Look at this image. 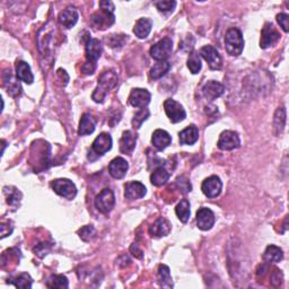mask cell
Listing matches in <instances>:
<instances>
[{
	"instance_id": "6da1fadb",
	"label": "cell",
	"mask_w": 289,
	"mask_h": 289,
	"mask_svg": "<svg viewBox=\"0 0 289 289\" xmlns=\"http://www.w3.org/2000/svg\"><path fill=\"white\" fill-rule=\"evenodd\" d=\"M118 84V76L112 70H106L102 72V75L98 78V84L93 93V100L96 103H102L105 96L112 88H114Z\"/></svg>"
},
{
	"instance_id": "7a4b0ae2",
	"label": "cell",
	"mask_w": 289,
	"mask_h": 289,
	"mask_svg": "<svg viewBox=\"0 0 289 289\" xmlns=\"http://www.w3.org/2000/svg\"><path fill=\"white\" fill-rule=\"evenodd\" d=\"M225 48L232 56H238L244 49V38L238 28H230L225 35Z\"/></svg>"
},
{
	"instance_id": "3957f363",
	"label": "cell",
	"mask_w": 289,
	"mask_h": 289,
	"mask_svg": "<svg viewBox=\"0 0 289 289\" xmlns=\"http://www.w3.org/2000/svg\"><path fill=\"white\" fill-rule=\"evenodd\" d=\"M51 186L56 194L68 200H72L77 194L76 186L68 178H56L51 183Z\"/></svg>"
},
{
	"instance_id": "277c9868",
	"label": "cell",
	"mask_w": 289,
	"mask_h": 289,
	"mask_svg": "<svg viewBox=\"0 0 289 289\" xmlns=\"http://www.w3.org/2000/svg\"><path fill=\"white\" fill-rule=\"evenodd\" d=\"M173 51V41L164 38L150 48V56L157 61H166Z\"/></svg>"
},
{
	"instance_id": "5b68a950",
	"label": "cell",
	"mask_w": 289,
	"mask_h": 289,
	"mask_svg": "<svg viewBox=\"0 0 289 289\" xmlns=\"http://www.w3.org/2000/svg\"><path fill=\"white\" fill-rule=\"evenodd\" d=\"M164 110L166 116L172 124H178L186 119V113L183 106L176 100L172 98H168L164 102Z\"/></svg>"
},
{
	"instance_id": "8992f818",
	"label": "cell",
	"mask_w": 289,
	"mask_h": 289,
	"mask_svg": "<svg viewBox=\"0 0 289 289\" xmlns=\"http://www.w3.org/2000/svg\"><path fill=\"white\" fill-rule=\"evenodd\" d=\"M116 204V196L113 191L108 188H105L104 190L100 191V194L96 196L95 206L98 212L102 214H108L114 208Z\"/></svg>"
},
{
	"instance_id": "52a82bcc",
	"label": "cell",
	"mask_w": 289,
	"mask_h": 289,
	"mask_svg": "<svg viewBox=\"0 0 289 289\" xmlns=\"http://www.w3.org/2000/svg\"><path fill=\"white\" fill-rule=\"evenodd\" d=\"M200 56L207 61L210 69L212 70L222 69V59L216 48H214L212 46H204V48H201Z\"/></svg>"
},
{
	"instance_id": "ba28073f",
	"label": "cell",
	"mask_w": 289,
	"mask_h": 289,
	"mask_svg": "<svg viewBox=\"0 0 289 289\" xmlns=\"http://www.w3.org/2000/svg\"><path fill=\"white\" fill-rule=\"evenodd\" d=\"M217 144L218 148L222 150H233L240 147V140L235 131L226 130L220 134Z\"/></svg>"
},
{
	"instance_id": "9c48e42d",
	"label": "cell",
	"mask_w": 289,
	"mask_h": 289,
	"mask_svg": "<svg viewBox=\"0 0 289 289\" xmlns=\"http://www.w3.org/2000/svg\"><path fill=\"white\" fill-rule=\"evenodd\" d=\"M280 40V34L277 30L274 28L271 23H266L261 32L260 46L262 49H268V48L274 46Z\"/></svg>"
},
{
	"instance_id": "30bf717a",
	"label": "cell",
	"mask_w": 289,
	"mask_h": 289,
	"mask_svg": "<svg viewBox=\"0 0 289 289\" xmlns=\"http://www.w3.org/2000/svg\"><path fill=\"white\" fill-rule=\"evenodd\" d=\"M222 189V183L220 178L216 176V175L206 178L202 182V186H201V190H202L204 194L208 196V198H216V196L220 194Z\"/></svg>"
},
{
	"instance_id": "8fae6325",
	"label": "cell",
	"mask_w": 289,
	"mask_h": 289,
	"mask_svg": "<svg viewBox=\"0 0 289 289\" xmlns=\"http://www.w3.org/2000/svg\"><path fill=\"white\" fill-rule=\"evenodd\" d=\"M114 15L112 12L100 10V12H95V14L90 17V22L94 28L98 30H105L114 23Z\"/></svg>"
},
{
	"instance_id": "7c38bea8",
	"label": "cell",
	"mask_w": 289,
	"mask_h": 289,
	"mask_svg": "<svg viewBox=\"0 0 289 289\" xmlns=\"http://www.w3.org/2000/svg\"><path fill=\"white\" fill-rule=\"evenodd\" d=\"M196 226H198L201 230H212V226L214 225L216 217H214L212 210L202 207L196 212Z\"/></svg>"
},
{
	"instance_id": "4fadbf2b",
	"label": "cell",
	"mask_w": 289,
	"mask_h": 289,
	"mask_svg": "<svg viewBox=\"0 0 289 289\" xmlns=\"http://www.w3.org/2000/svg\"><path fill=\"white\" fill-rule=\"evenodd\" d=\"M152 95L150 92L144 88H134L129 95V103L134 108H142L150 102Z\"/></svg>"
},
{
	"instance_id": "5bb4252c",
	"label": "cell",
	"mask_w": 289,
	"mask_h": 289,
	"mask_svg": "<svg viewBox=\"0 0 289 289\" xmlns=\"http://www.w3.org/2000/svg\"><path fill=\"white\" fill-rule=\"evenodd\" d=\"M147 189L142 182L134 181L129 182L124 186V196L128 200H138L144 198L146 196Z\"/></svg>"
},
{
	"instance_id": "9a60e30c",
	"label": "cell",
	"mask_w": 289,
	"mask_h": 289,
	"mask_svg": "<svg viewBox=\"0 0 289 289\" xmlns=\"http://www.w3.org/2000/svg\"><path fill=\"white\" fill-rule=\"evenodd\" d=\"M112 148V138L108 134H100V136L95 138L92 144V150L96 152L98 155H104L105 152L111 150Z\"/></svg>"
},
{
	"instance_id": "2e32d148",
	"label": "cell",
	"mask_w": 289,
	"mask_h": 289,
	"mask_svg": "<svg viewBox=\"0 0 289 289\" xmlns=\"http://www.w3.org/2000/svg\"><path fill=\"white\" fill-rule=\"evenodd\" d=\"M103 48L102 43L100 42L98 38H88L86 42V58L87 61H90L92 64H96L100 56H102Z\"/></svg>"
},
{
	"instance_id": "e0dca14e",
	"label": "cell",
	"mask_w": 289,
	"mask_h": 289,
	"mask_svg": "<svg viewBox=\"0 0 289 289\" xmlns=\"http://www.w3.org/2000/svg\"><path fill=\"white\" fill-rule=\"evenodd\" d=\"M129 165L126 160L122 157H116L110 164H108V173L111 174L112 178H124L128 172Z\"/></svg>"
},
{
	"instance_id": "ac0fdd59",
	"label": "cell",
	"mask_w": 289,
	"mask_h": 289,
	"mask_svg": "<svg viewBox=\"0 0 289 289\" xmlns=\"http://www.w3.org/2000/svg\"><path fill=\"white\" fill-rule=\"evenodd\" d=\"M150 235L152 238H163V236H166L170 234V224L168 222V220H165L164 217H160L158 220H156L154 224H152L150 230Z\"/></svg>"
},
{
	"instance_id": "d6986e66",
	"label": "cell",
	"mask_w": 289,
	"mask_h": 289,
	"mask_svg": "<svg viewBox=\"0 0 289 289\" xmlns=\"http://www.w3.org/2000/svg\"><path fill=\"white\" fill-rule=\"evenodd\" d=\"M225 87L222 86L220 82L210 80L208 82H206L204 86L202 87V93L204 96L208 100H214L220 98L222 94H224Z\"/></svg>"
},
{
	"instance_id": "ffe728a7",
	"label": "cell",
	"mask_w": 289,
	"mask_h": 289,
	"mask_svg": "<svg viewBox=\"0 0 289 289\" xmlns=\"http://www.w3.org/2000/svg\"><path fill=\"white\" fill-rule=\"evenodd\" d=\"M170 142H172V138L168 134V132H166L165 130L157 129L154 131L152 137V144H154V147L157 148L160 152H163L166 147H168Z\"/></svg>"
},
{
	"instance_id": "44dd1931",
	"label": "cell",
	"mask_w": 289,
	"mask_h": 289,
	"mask_svg": "<svg viewBox=\"0 0 289 289\" xmlns=\"http://www.w3.org/2000/svg\"><path fill=\"white\" fill-rule=\"evenodd\" d=\"M59 23L67 28H72L78 22V12L74 7H68L58 16Z\"/></svg>"
},
{
	"instance_id": "7402d4cb",
	"label": "cell",
	"mask_w": 289,
	"mask_h": 289,
	"mask_svg": "<svg viewBox=\"0 0 289 289\" xmlns=\"http://www.w3.org/2000/svg\"><path fill=\"white\" fill-rule=\"evenodd\" d=\"M137 144V134L132 131H124L120 140V150L124 154H131L136 148Z\"/></svg>"
},
{
	"instance_id": "603a6c76",
	"label": "cell",
	"mask_w": 289,
	"mask_h": 289,
	"mask_svg": "<svg viewBox=\"0 0 289 289\" xmlns=\"http://www.w3.org/2000/svg\"><path fill=\"white\" fill-rule=\"evenodd\" d=\"M16 75L20 80L30 85L34 82V76L30 70V64L25 61H17L16 64Z\"/></svg>"
},
{
	"instance_id": "cb8c5ba5",
	"label": "cell",
	"mask_w": 289,
	"mask_h": 289,
	"mask_svg": "<svg viewBox=\"0 0 289 289\" xmlns=\"http://www.w3.org/2000/svg\"><path fill=\"white\" fill-rule=\"evenodd\" d=\"M199 139V130L196 126L191 124L180 132V142L182 144H194Z\"/></svg>"
},
{
	"instance_id": "d4e9b609",
	"label": "cell",
	"mask_w": 289,
	"mask_h": 289,
	"mask_svg": "<svg viewBox=\"0 0 289 289\" xmlns=\"http://www.w3.org/2000/svg\"><path fill=\"white\" fill-rule=\"evenodd\" d=\"M152 28V22L150 18H140L137 20L134 28V33L138 38H146L150 35Z\"/></svg>"
},
{
	"instance_id": "484cf974",
	"label": "cell",
	"mask_w": 289,
	"mask_h": 289,
	"mask_svg": "<svg viewBox=\"0 0 289 289\" xmlns=\"http://www.w3.org/2000/svg\"><path fill=\"white\" fill-rule=\"evenodd\" d=\"M95 126H96V121L94 120V118L92 116L90 113H85L80 119V128H78V134H80V136H87V134H93L95 130Z\"/></svg>"
},
{
	"instance_id": "4316f807",
	"label": "cell",
	"mask_w": 289,
	"mask_h": 289,
	"mask_svg": "<svg viewBox=\"0 0 289 289\" xmlns=\"http://www.w3.org/2000/svg\"><path fill=\"white\" fill-rule=\"evenodd\" d=\"M282 250L276 246V245H269L264 254V259L266 262H268V264H278V262L282 260Z\"/></svg>"
},
{
	"instance_id": "83f0119b",
	"label": "cell",
	"mask_w": 289,
	"mask_h": 289,
	"mask_svg": "<svg viewBox=\"0 0 289 289\" xmlns=\"http://www.w3.org/2000/svg\"><path fill=\"white\" fill-rule=\"evenodd\" d=\"M168 178H170V173L166 170L165 168H163V166L157 168L150 175V182H152V184L155 186H164L165 183L168 181Z\"/></svg>"
},
{
	"instance_id": "f1b7e54d",
	"label": "cell",
	"mask_w": 289,
	"mask_h": 289,
	"mask_svg": "<svg viewBox=\"0 0 289 289\" xmlns=\"http://www.w3.org/2000/svg\"><path fill=\"white\" fill-rule=\"evenodd\" d=\"M157 277H158V282L160 284V287H164V288L173 287L172 276H170V271L168 266H165V264L160 266L158 272H157Z\"/></svg>"
},
{
	"instance_id": "f546056e",
	"label": "cell",
	"mask_w": 289,
	"mask_h": 289,
	"mask_svg": "<svg viewBox=\"0 0 289 289\" xmlns=\"http://www.w3.org/2000/svg\"><path fill=\"white\" fill-rule=\"evenodd\" d=\"M170 68V64L168 61H158V62L152 66L150 69V78L152 80H160L163 76L166 75Z\"/></svg>"
},
{
	"instance_id": "4dcf8cb0",
	"label": "cell",
	"mask_w": 289,
	"mask_h": 289,
	"mask_svg": "<svg viewBox=\"0 0 289 289\" xmlns=\"http://www.w3.org/2000/svg\"><path fill=\"white\" fill-rule=\"evenodd\" d=\"M175 212H176V216L178 217V220L182 222H186L190 218V202L186 199H183L178 202V204L175 208Z\"/></svg>"
},
{
	"instance_id": "1f68e13d",
	"label": "cell",
	"mask_w": 289,
	"mask_h": 289,
	"mask_svg": "<svg viewBox=\"0 0 289 289\" xmlns=\"http://www.w3.org/2000/svg\"><path fill=\"white\" fill-rule=\"evenodd\" d=\"M46 286L49 288H58V289H66L68 288V279L64 274H54L51 276L49 280L46 282Z\"/></svg>"
},
{
	"instance_id": "d6a6232c",
	"label": "cell",
	"mask_w": 289,
	"mask_h": 289,
	"mask_svg": "<svg viewBox=\"0 0 289 289\" xmlns=\"http://www.w3.org/2000/svg\"><path fill=\"white\" fill-rule=\"evenodd\" d=\"M284 124H286V110H284V108H279L278 110L276 111L274 120V129L277 130V134L282 132Z\"/></svg>"
},
{
	"instance_id": "836d02e7",
	"label": "cell",
	"mask_w": 289,
	"mask_h": 289,
	"mask_svg": "<svg viewBox=\"0 0 289 289\" xmlns=\"http://www.w3.org/2000/svg\"><path fill=\"white\" fill-rule=\"evenodd\" d=\"M202 64H201V59L200 54H196V52H191V54L189 56V59H188V68L190 69V72L192 74H198Z\"/></svg>"
},
{
	"instance_id": "e575fe53",
	"label": "cell",
	"mask_w": 289,
	"mask_h": 289,
	"mask_svg": "<svg viewBox=\"0 0 289 289\" xmlns=\"http://www.w3.org/2000/svg\"><path fill=\"white\" fill-rule=\"evenodd\" d=\"M150 111H148V108H142V110L138 111L136 113L134 119H132V126L134 129H139L140 126H142V124L144 121H146L148 118H150Z\"/></svg>"
},
{
	"instance_id": "d590c367",
	"label": "cell",
	"mask_w": 289,
	"mask_h": 289,
	"mask_svg": "<svg viewBox=\"0 0 289 289\" xmlns=\"http://www.w3.org/2000/svg\"><path fill=\"white\" fill-rule=\"evenodd\" d=\"M12 284H15L17 288H30L32 287V278L30 277L28 274H22L18 277L15 278L10 282Z\"/></svg>"
},
{
	"instance_id": "8d00e7d4",
	"label": "cell",
	"mask_w": 289,
	"mask_h": 289,
	"mask_svg": "<svg viewBox=\"0 0 289 289\" xmlns=\"http://www.w3.org/2000/svg\"><path fill=\"white\" fill-rule=\"evenodd\" d=\"M78 234H80V238L82 240H85V242H90V240L95 238L96 230L93 226L88 225V226H85V227H82V230H80Z\"/></svg>"
},
{
	"instance_id": "74e56055",
	"label": "cell",
	"mask_w": 289,
	"mask_h": 289,
	"mask_svg": "<svg viewBox=\"0 0 289 289\" xmlns=\"http://www.w3.org/2000/svg\"><path fill=\"white\" fill-rule=\"evenodd\" d=\"M155 6L162 12H168L174 10L175 6H176V2H172V0H163V2H156Z\"/></svg>"
},
{
	"instance_id": "f35d334b",
	"label": "cell",
	"mask_w": 289,
	"mask_h": 289,
	"mask_svg": "<svg viewBox=\"0 0 289 289\" xmlns=\"http://www.w3.org/2000/svg\"><path fill=\"white\" fill-rule=\"evenodd\" d=\"M277 22L280 25V28L284 30V32L288 33L289 32V16L287 14H278L277 15Z\"/></svg>"
},
{
	"instance_id": "ab89813d",
	"label": "cell",
	"mask_w": 289,
	"mask_h": 289,
	"mask_svg": "<svg viewBox=\"0 0 289 289\" xmlns=\"http://www.w3.org/2000/svg\"><path fill=\"white\" fill-rule=\"evenodd\" d=\"M176 183L178 184L180 189H182L183 192H184V194H186V192L191 191V184H190V182L188 181L186 178H183V176L178 178L176 180Z\"/></svg>"
},
{
	"instance_id": "60d3db41",
	"label": "cell",
	"mask_w": 289,
	"mask_h": 289,
	"mask_svg": "<svg viewBox=\"0 0 289 289\" xmlns=\"http://www.w3.org/2000/svg\"><path fill=\"white\" fill-rule=\"evenodd\" d=\"M18 196H20V194L18 191H14V192L10 191V194L7 196V202L10 204V206L17 204H18V201H20Z\"/></svg>"
},
{
	"instance_id": "b9f144b4",
	"label": "cell",
	"mask_w": 289,
	"mask_h": 289,
	"mask_svg": "<svg viewBox=\"0 0 289 289\" xmlns=\"http://www.w3.org/2000/svg\"><path fill=\"white\" fill-rule=\"evenodd\" d=\"M96 69V64H92L90 61H86V64L82 66V72H84L86 75H92L94 74Z\"/></svg>"
},
{
	"instance_id": "7bdbcfd3",
	"label": "cell",
	"mask_w": 289,
	"mask_h": 289,
	"mask_svg": "<svg viewBox=\"0 0 289 289\" xmlns=\"http://www.w3.org/2000/svg\"><path fill=\"white\" fill-rule=\"evenodd\" d=\"M100 10H108L112 12H114V5H113V2H100Z\"/></svg>"
},
{
	"instance_id": "ee69618b",
	"label": "cell",
	"mask_w": 289,
	"mask_h": 289,
	"mask_svg": "<svg viewBox=\"0 0 289 289\" xmlns=\"http://www.w3.org/2000/svg\"><path fill=\"white\" fill-rule=\"evenodd\" d=\"M131 252H132V254L134 256H137V258H142V252L140 251V250L138 248V245L134 243V246H131Z\"/></svg>"
}]
</instances>
